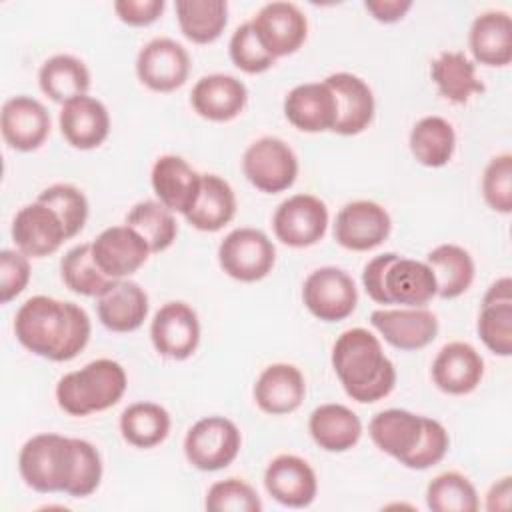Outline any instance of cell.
I'll return each instance as SVG.
<instances>
[{
	"mask_svg": "<svg viewBox=\"0 0 512 512\" xmlns=\"http://www.w3.org/2000/svg\"><path fill=\"white\" fill-rule=\"evenodd\" d=\"M468 46L476 62L484 66H508L512 60V20L508 12L490 10L474 18Z\"/></svg>",
	"mask_w": 512,
	"mask_h": 512,
	"instance_id": "cell-29",
	"label": "cell"
},
{
	"mask_svg": "<svg viewBox=\"0 0 512 512\" xmlns=\"http://www.w3.org/2000/svg\"><path fill=\"white\" fill-rule=\"evenodd\" d=\"M126 386L128 378L122 364L98 358L58 380L56 402L70 416H88L118 404Z\"/></svg>",
	"mask_w": 512,
	"mask_h": 512,
	"instance_id": "cell-4",
	"label": "cell"
},
{
	"mask_svg": "<svg viewBox=\"0 0 512 512\" xmlns=\"http://www.w3.org/2000/svg\"><path fill=\"white\" fill-rule=\"evenodd\" d=\"M306 396L302 372L292 364H270L254 384V400L258 408L272 416L290 414L300 408Z\"/></svg>",
	"mask_w": 512,
	"mask_h": 512,
	"instance_id": "cell-27",
	"label": "cell"
},
{
	"mask_svg": "<svg viewBox=\"0 0 512 512\" xmlns=\"http://www.w3.org/2000/svg\"><path fill=\"white\" fill-rule=\"evenodd\" d=\"M272 228L276 238L290 248L314 246L326 234L328 208L312 194H294L278 204Z\"/></svg>",
	"mask_w": 512,
	"mask_h": 512,
	"instance_id": "cell-10",
	"label": "cell"
},
{
	"mask_svg": "<svg viewBox=\"0 0 512 512\" xmlns=\"http://www.w3.org/2000/svg\"><path fill=\"white\" fill-rule=\"evenodd\" d=\"M484 376V360L468 342H448L432 362L434 384L452 396L470 394Z\"/></svg>",
	"mask_w": 512,
	"mask_h": 512,
	"instance_id": "cell-22",
	"label": "cell"
},
{
	"mask_svg": "<svg viewBox=\"0 0 512 512\" xmlns=\"http://www.w3.org/2000/svg\"><path fill=\"white\" fill-rule=\"evenodd\" d=\"M228 52H230V60L234 62V66L246 74L266 72L276 62V58H272L264 50L260 40L256 38V32H254L250 20L240 24L234 30L230 44H228Z\"/></svg>",
	"mask_w": 512,
	"mask_h": 512,
	"instance_id": "cell-44",
	"label": "cell"
},
{
	"mask_svg": "<svg viewBox=\"0 0 512 512\" xmlns=\"http://www.w3.org/2000/svg\"><path fill=\"white\" fill-rule=\"evenodd\" d=\"M164 0H118L114 12L128 26H148L164 12Z\"/></svg>",
	"mask_w": 512,
	"mask_h": 512,
	"instance_id": "cell-49",
	"label": "cell"
},
{
	"mask_svg": "<svg viewBox=\"0 0 512 512\" xmlns=\"http://www.w3.org/2000/svg\"><path fill=\"white\" fill-rule=\"evenodd\" d=\"M242 170L254 188L266 194H278L294 184L298 176V158L284 140L264 136L246 148Z\"/></svg>",
	"mask_w": 512,
	"mask_h": 512,
	"instance_id": "cell-8",
	"label": "cell"
},
{
	"mask_svg": "<svg viewBox=\"0 0 512 512\" xmlns=\"http://www.w3.org/2000/svg\"><path fill=\"white\" fill-rule=\"evenodd\" d=\"M92 256L108 278L122 280L144 266L150 256V246L128 224L110 226L92 242Z\"/></svg>",
	"mask_w": 512,
	"mask_h": 512,
	"instance_id": "cell-15",
	"label": "cell"
},
{
	"mask_svg": "<svg viewBox=\"0 0 512 512\" xmlns=\"http://www.w3.org/2000/svg\"><path fill=\"white\" fill-rule=\"evenodd\" d=\"M150 338L160 356L190 358L200 342V322L186 302H166L152 318Z\"/></svg>",
	"mask_w": 512,
	"mask_h": 512,
	"instance_id": "cell-14",
	"label": "cell"
},
{
	"mask_svg": "<svg viewBox=\"0 0 512 512\" xmlns=\"http://www.w3.org/2000/svg\"><path fill=\"white\" fill-rule=\"evenodd\" d=\"M332 368L344 392L360 404L386 398L396 384L392 360L384 354L380 340L366 328H350L336 338Z\"/></svg>",
	"mask_w": 512,
	"mask_h": 512,
	"instance_id": "cell-2",
	"label": "cell"
},
{
	"mask_svg": "<svg viewBox=\"0 0 512 512\" xmlns=\"http://www.w3.org/2000/svg\"><path fill=\"white\" fill-rule=\"evenodd\" d=\"M236 214L232 186L218 174H202V186L190 212L184 216L196 230L218 232Z\"/></svg>",
	"mask_w": 512,
	"mask_h": 512,
	"instance_id": "cell-31",
	"label": "cell"
},
{
	"mask_svg": "<svg viewBox=\"0 0 512 512\" xmlns=\"http://www.w3.org/2000/svg\"><path fill=\"white\" fill-rule=\"evenodd\" d=\"M370 324L398 350L426 348L438 336V320L426 308H380L370 314Z\"/></svg>",
	"mask_w": 512,
	"mask_h": 512,
	"instance_id": "cell-18",
	"label": "cell"
},
{
	"mask_svg": "<svg viewBox=\"0 0 512 512\" xmlns=\"http://www.w3.org/2000/svg\"><path fill=\"white\" fill-rule=\"evenodd\" d=\"M410 152L428 168H440L450 162L456 148V134L442 116H424L410 130Z\"/></svg>",
	"mask_w": 512,
	"mask_h": 512,
	"instance_id": "cell-36",
	"label": "cell"
},
{
	"mask_svg": "<svg viewBox=\"0 0 512 512\" xmlns=\"http://www.w3.org/2000/svg\"><path fill=\"white\" fill-rule=\"evenodd\" d=\"M38 84L50 100L66 104L88 92L90 72L80 58L72 54H56L40 66Z\"/></svg>",
	"mask_w": 512,
	"mask_h": 512,
	"instance_id": "cell-32",
	"label": "cell"
},
{
	"mask_svg": "<svg viewBox=\"0 0 512 512\" xmlns=\"http://www.w3.org/2000/svg\"><path fill=\"white\" fill-rule=\"evenodd\" d=\"M366 294L378 304L424 308L436 296V278L426 262L384 252L372 258L362 272Z\"/></svg>",
	"mask_w": 512,
	"mask_h": 512,
	"instance_id": "cell-3",
	"label": "cell"
},
{
	"mask_svg": "<svg viewBox=\"0 0 512 512\" xmlns=\"http://www.w3.org/2000/svg\"><path fill=\"white\" fill-rule=\"evenodd\" d=\"M448 446H450V438L446 428L438 420L424 416L422 438L414 448V452L408 454L400 464H404L410 470H426L438 464L446 456Z\"/></svg>",
	"mask_w": 512,
	"mask_h": 512,
	"instance_id": "cell-46",
	"label": "cell"
},
{
	"mask_svg": "<svg viewBox=\"0 0 512 512\" xmlns=\"http://www.w3.org/2000/svg\"><path fill=\"white\" fill-rule=\"evenodd\" d=\"M182 34L194 44H210L228 24L226 0H178L174 4Z\"/></svg>",
	"mask_w": 512,
	"mask_h": 512,
	"instance_id": "cell-35",
	"label": "cell"
},
{
	"mask_svg": "<svg viewBox=\"0 0 512 512\" xmlns=\"http://www.w3.org/2000/svg\"><path fill=\"white\" fill-rule=\"evenodd\" d=\"M60 276L72 292L90 298H98L114 284V280L108 278L94 262L92 244H78L70 248L60 260Z\"/></svg>",
	"mask_w": 512,
	"mask_h": 512,
	"instance_id": "cell-38",
	"label": "cell"
},
{
	"mask_svg": "<svg viewBox=\"0 0 512 512\" xmlns=\"http://www.w3.org/2000/svg\"><path fill=\"white\" fill-rule=\"evenodd\" d=\"M148 294L132 280H114V284L98 296L96 312L104 328L110 332H134L148 316Z\"/></svg>",
	"mask_w": 512,
	"mask_h": 512,
	"instance_id": "cell-26",
	"label": "cell"
},
{
	"mask_svg": "<svg viewBox=\"0 0 512 512\" xmlns=\"http://www.w3.org/2000/svg\"><path fill=\"white\" fill-rule=\"evenodd\" d=\"M90 318L74 302L50 296L28 298L14 316V334L32 354L68 362L76 358L90 340Z\"/></svg>",
	"mask_w": 512,
	"mask_h": 512,
	"instance_id": "cell-1",
	"label": "cell"
},
{
	"mask_svg": "<svg viewBox=\"0 0 512 512\" xmlns=\"http://www.w3.org/2000/svg\"><path fill=\"white\" fill-rule=\"evenodd\" d=\"M206 510L210 512H260L262 502L256 490L240 480V478H226L214 482L206 492Z\"/></svg>",
	"mask_w": 512,
	"mask_h": 512,
	"instance_id": "cell-43",
	"label": "cell"
},
{
	"mask_svg": "<svg viewBox=\"0 0 512 512\" xmlns=\"http://www.w3.org/2000/svg\"><path fill=\"white\" fill-rule=\"evenodd\" d=\"M304 306L322 322L348 318L358 304V290L352 276L336 266H324L308 274L302 286Z\"/></svg>",
	"mask_w": 512,
	"mask_h": 512,
	"instance_id": "cell-9",
	"label": "cell"
},
{
	"mask_svg": "<svg viewBox=\"0 0 512 512\" xmlns=\"http://www.w3.org/2000/svg\"><path fill=\"white\" fill-rule=\"evenodd\" d=\"M430 76L442 98L454 104H466L470 96L484 92L476 76V66L464 52H442L430 64Z\"/></svg>",
	"mask_w": 512,
	"mask_h": 512,
	"instance_id": "cell-33",
	"label": "cell"
},
{
	"mask_svg": "<svg viewBox=\"0 0 512 512\" xmlns=\"http://www.w3.org/2000/svg\"><path fill=\"white\" fill-rule=\"evenodd\" d=\"M312 440L326 452H346L362 436L360 418L344 404H322L308 420Z\"/></svg>",
	"mask_w": 512,
	"mask_h": 512,
	"instance_id": "cell-30",
	"label": "cell"
},
{
	"mask_svg": "<svg viewBox=\"0 0 512 512\" xmlns=\"http://www.w3.org/2000/svg\"><path fill=\"white\" fill-rule=\"evenodd\" d=\"M482 196L486 204L500 214L512 210V156H494L482 174Z\"/></svg>",
	"mask_w": 512,
	"mask_h": 512,
	"instance_id": "cell-45",
	"label": "cell"
},
{
	"mask_svg": "<svg viewBox=\"0 0 512 512\" xmlns=\"http://www.w3.org/2000/svg\"><path fill=\"white\" fill-rule=\"evenodd\" d=\"M248 100V90L242 80L230 74L202 76L190 94L194 112L212 122H228L236 118Z\"/></svg>",
	"mask_w": 512,
	"mask_h": 512,
	"instance_id": "cell-25",
	"label": "cell"
},
{
	"mask_svg": "<svg viewBox=\"0 0 512 512\" xmlns=\"http://www.w3.org/2000/svg\"><path fill=\"white\" fill-rule=\"evenodd\" d=\"M138 80L154 92L180 88L190 74V56L172 38H154L142 46L136 58Z\"/></svg>",
	"mask_w": 512,
	"mask_h": 512,
	"instance_id": "cell-13",
	"label": "cell"
},
{
	"mask_svg": "<svg viewBox=\"0 0 512 512\" xmlns=\"http://www.w3.org/2000/svg\"><path fill=\"white\" fill-rule=\"evenodd\" d=\"M478 336L484 346L496 356L512 354V302L482 304L478 324Z\"/></svg>",
	"mask_w": 512,
	"mask_h": 512,
	"instance_id": "cell-42",
	"label": "cell"
},
{
	"mask_svg": "<svg viewBox=\"0 0 512 512\" xmlns=\"http://www.w3.org/2000/svg\"><path fill=\"white\" fill-rule=\"evenodd\" d=\"M218 262L230 278L240 282H258L272 272L276 248L262 230L236 228L220 242Z\"/></svg>",
	"mask_w": 512,
	"mask_h": 512,
	"instance_id": "cell-7",
	"label": "cell"
},
{
	"mask_svg": "<svg viewBox=\"0 0 512 512\" xmlns=\"http://www.w3.org/2000/svg\"><path fill=\"white\" fill-rule=\"evenodd\" d=\"M432 512H476L480 508L474 484L460 472H442L426 488Z\"/></svg>",
	"mask_w": 512,
	"mask_h": 512,
	"instance_id": "cell-40",
	"label": "cell"
},
{
	"mask_svg": "<svg viewBox=\"0 0 512 512\" xmlns=\"http://www.w3.org/2000/svg\"><path fill=\"white\" fill-rule=\"evenodd\" d=\"M266 492L288 508L310 506L318 492V480L312 466L294 454L276 456L264 472Z\"/></svg>",
	"mask_w": 512,
	"mask_h": 512,
	"instance_id": "cell-19",
	"label": "cell"
},
{
	"mask_svg": "<svg viewBox=\"0 0 512 512\" xmlns=\"http://www.w3.org/2000/svg\"><path fill=\"white\" fill-rule=\"evenodd\" d=\"M122 438L134 448H154L170 432V414L154 402H134L120 414Z\"/></svg>",
	"mask_w": 512,
	"mask_h": 512,
	"instance_id": "cell-37",
	"label": "cell"
},
{
	"mask_svg": "<svg viewBox=\"0 0 512 512\" xmlns=\"http://www.w3.org/2000/svg\"><path fill=\"white\" fill-rule=\"evenodd\" d=\"M30 280L28 256L20 250L0 252V302L8 304L24 292Z\"/></svg>",
	"mask_w": 512,
	"mask_h": 512,
	"instance_id": "cell-48",
	"label": "cell"
},
{
	"mask_svg": "<svg viewBox=\"0 0 512 512\" xmlns=\"http://www.w3.org/2000/svg\"><path fill=\"white\" fill-rule=\"evenodd\" d=\"M242 446L238 426L224 416H206L190 426L184 438L186 460L202 470L216 472L230 466Z\"/></svg>",
	"mask_w": 512,
	"mask_h": 512,
	"instance_id": "cell-6",
	"label": "cell"
},
{
	"mask_svg": "<svg viewBox=\"0 0 512 512\" xmlns=\"http://www.w3.org/2000/svg\"><path fill=\"white\" fill-rule=\"evenodd\" d=\"M510 496H512V478L504 476L498 482L492 484V488L486 494V508L490 512L496 510H508L510 508Z\"/></svg>",
	"mask_w": 512,
	"mask_h": 512,
	"instance_id": "cell-51",
	"label": "cell"
},
{
	"mask_svg": "<svg viewBox=\"0 0 512 512\" xmlns=\"http://www.w3.org/2000/svg\"><path fill=\"white\" fill-rule=\"evenodd\" d=\"M0 128L2 138L10 148L32 152L40 148L50 134V114L42 102L20 94L4 102Z\"/></svg>",
	"mask_w": 512,
	"mask_h": 512,
	"instance_id": "cell-17",
	"label": "cell"
},
{
	"mask_svg": "<svg viewBox=\"0 0 512 512\" xmlns=\"http://www.w3.org/2000/svg\"><path fill=\"white\" fill-rule=\"evenodd\" d=\"M78 460L76 438L60 434H36L24 442L18 454V470L26 486L36 492H68Z\"/></svg>",
	"mask_w": 512,
	"mask_h": 512,
	"instance_id": "cell-5",
	"label": "cell"
},
{
	"mask_svg": "<svg viewBox=\"0 0 512 512\" xmlns=\"http://www.w3.org/2000/svg\"><path fill=\"white\" fill-rule=\"evenodd\" d=\"M12 240L28 258H44L54 254L68 236L58 214L36 200L16 212L12 220Z\"/></svg>",
	"mask_w": 512,
	"mask_h": 512,
	"instance_id": "cell-16",
	"label": "cell"
},
{
	"mask_svg": "<svg viewBox=\"0 0 512 512\" xmlns=\"http://www.w3.org/2000/svg\"><path fill=\"white\" fill-rule=\"evenodd\" d=\"M126 224L134 228L150 246V252H164L172 246L178 234L174 214L156 200H144L130 208Z\"/></svg>",
	"mask_w": 512,
	"mask_h": 512,
	"instance_id": "cell-39",
	"label": "cell"
},
{
	"mask_svg": "<svg viewBox=\"0 0 512 512\" xmlns=\"http://www.w3.org/2000/svg\"><path fill=\"white\" fill-rule=\"evenodd\" d=\"M364 8L372 14L374 20L392 24L406 16V12L412 8L410 0H366Z\"/></svg>",
	"mask_w": 512,
	"mask_h": 512,
	"instance_id": "cell-50",
	"label": "cell"
},
{
	"mask_svg": "<svg viewBox=\"0 0 512 512\" xmlns=\"http://www.w3.org/2000/svg\"><path fill=\"white\" fill-rule=\"evenodd\" d=\"M392 228L390 214L372 200H354L340 208L334 222V240L354 252H366L380 246Z\"/></svg>",
	"mask_w": 512,
	"mask_h": 512,
	"instance_id": "cell-12",
	"label": "cell"
},
{
	"mask_svg": "<svg viewBox=\"0 0 512 512\" xmlns=\"http://www.w3.org/2000/svg\"><path fill=\"white\" fill-rule=\"evenodd\" d=\"M426 264L436 278V296L444 300L458 298L474 280V260L462 246L440 244L428 252Z\"/></svg>",
	"mask_w": 512,
	"mask_h": 512,
	"instance_id": "cell-34",
	"label": "cell"
},
{
	"mask_svg": "<svg viewBox=\"0 0 512 512\" xmlns=\"http://www.w3.org/2000/svg\"><path fill=\"white\" fill-rule=\"evenodd\" d=\"M284 116L302 132H326L336 124V98L326 82L294 86L284 98Z\"/></svg>",
	"mask_w": 512,
	"mask_h": 512,
	"instance_id": "cell-23",
	"label": "cell"
},
{
	"mask_svg": "<svg viewBox=\"0 0 512 512\" xmlns=\"http://www.w3.org/2000/svg\"><path fill=\"white\" fill-rule=\"evenodd\" d=\"M58 124L64 140L78 150L98 148L110 132L106 106L88 94L62 104Z\"/></svg>",
	"mask_w": 512,
	"mask_h": 512,
	"instance_id": "cell-24",
	"label": "cell"
},
{
	"mask_svg": "<svg viewBox=\"0 0 512 512\" xmlns=\"http://www.w3.org/2000/svg\"><path fill=\"white\" fill-rule=\"evenodd\" d=\"M150 182L160 204L170 212L186 216L198 198L202 174H198L182 156L166 154L154 162Z\"/></svg>",
	"mask_w": 512,
	"mask_h": 512,
	"instance_id": "cell-21",
	"label": "cell"
},
{
	"mask_svg": "<svg viewBox=\"0 0 512 512\" xmlns=\"http://www.w3.org/2000/svg\"><path fill=\"white\" fill-rule=\"evenodd\" d=\"M424 416L412 414L402 408H388L372 416L368 434L372 442L388 456L402 462L414 452L422 438Z\"/></svg>",
	"mask_w": 512,
	"mask_h": 512,
	"instance_id": "cell-28",
	"label": "cell"
},
{
	"mask_svg": "<svg viewBox=\"0 0 512 512\" xmlns=\"http://www.w3.org/2000/svg\"><path fill=\"white\" fill-rule=\"evenodd\" d=\"M500 302H512V280L508 276L498 278L484 294L482 304H500Z\"/></svg>",
	"mask_w": 512,
	"mask_h": 512,
	"instance_id": "cell-52",
	"label": "cell"
},
{
	"mask_svg": "<svg viewBox=\"0 0 512 512\" xmlns=\"http://www.w3.org/2000/svg\"><path fill=\"white\" fill-rule=\"evenodd\" d=\"M36 200L58 214L68 238H74L88 220V200L84 192L72 184H52L44 188Z\"/></svg>",
	"mask_w": 512,
	"mask_h": 512,
	"instance_id": "cell-41",
	"label": "cell"
},
{
	"mask_svg": "<svg viewBox=\"0 0 512 512\" xmlns=\"http://www.w3.org/2000/svg\"><path fill=\"white\" fill-rule=\"evenodd\" d=\"M76 444H78L76 472H74V480L66 494L74 496V498H84V496H90L100 486L102 458H100L98 450L94 448V444H90L88 440L76 438Z\"/></svg>",
	"mask_w": 512,
	"mask_h": 512,
	"instance_id": "cell-47",
	"label": "cell"
},
{
	"mask_svg": "<svg viewBox=\"0 0 512 512\" xmlns=\"http://www.w3.org/2000/svg\"><path fill=\"white\" fill-rule=\"evenodd\" d=\"M324 82L336 98V124L332 132L342 136L364 132L370 126L376 110L370 86L350 72L330 74Z\"/></svg>",
	"mask_w": 512,
	"mask_h": 512,
	"instance_id": "cell-20",
	"label": "cell"
},
{
	"mask_svg": "<svg viewBox=\"0 0 512 512\" xmlns=\"http://www.w3.org/2000/svg\"><path fill=\"white\" fill-rule=\"evenodd\" d=\"M250 22L256 38L272 58L294 54L308 36V20L292 2H268Z\"/></svg>",
	"mask_w": 512,
	"mask_h": 512,
	"instance_id": "cell-11",
	"label": "cell"
}]
</instances>
